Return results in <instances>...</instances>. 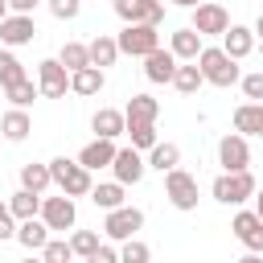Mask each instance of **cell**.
Listing matches in <instances>:
<instances>
[{
  "mask_svg": "<svg viewBox=\"0 0 263 263\" xmlns=\"http://www.w3.org/2000/svg\"><path fill=\"white\" fill-rule=\"evenodd\" d=\"M197 66H201V74H205V82L210 86H234L238 78H242V70H238V62L222 49V45H205L201 53H197Z\"/></svg>",
  "mask_w": 263,
  "mask_h": 263,
  "instance_id": "6da1fadb",
  "label": "cell"
},
{
  "mask_svg": "<svg viewBox=\"0 0 263 263\" xmlns=\"http://www.w3.org/2000/svg\"><path fill=\"white\" fill-rule=\"evenodd\" d=\"M49 173H53V185H58L66 197H90V189H95L90 168H82V164L70 160V156H53V160H49Z\"/></svg>",
  "mask_w": 263,
  "mask_h": 263,
  "instance_id": "7a4b0ae2",
  "label": "cell"
},
{
  "mask_svg": "<svg viewBox=\"0 0 263 263\" xmlns=\"http://www.w3.org/2000/svg\"><path fill=\"white\" fill-rule=\"evenodd\" d=\"M255 189H259V181L251 177V168H242V173H222V177H214V185H210L214 201H222V205H242V201L255 197Z\"/></svg>",
  "mask_w": 263,
  "mask_h": 263,
  "instance_id": "3957f363",
  "label": "cell"
},
{
  "mask_svg": "<svg viewBox=\"0 0 263 263\" xmlns=\"http://www.w3.org/2000/svg\"><path fill=\"white\" fill-rule=\"evenodd\" d=\"M115 41H119V53H127V58H148L152 49H160V25H144V21L123 25Z\"/></svg>",
  "mask_w": 263,
  "mask_h": 263,
  "instance_id": "277c9868",
  "label": "cell"
},
{
  "mask_svg": "<svg viewBox=\"0 0 263 263\" xmlns=\"http://www.w3.org/2000/svg\"><path fill=\"white\" fill-rule=\"evenodd\" d=\"M164 197H168L173 210H181V214L197 210V177L185 173V168L177 164L173 173H164Z\"/></svg>",
  "mask_w": 263,
  "mask_h": 263,
  "instance_id": "5b68a950",
  "label": "cell"
},
{
  "mask_svg": "<svg viewBox=\"0 0 263 263\" xmlns=\"http://www.w3.org/2000/svg\"><path fill=\"white\" fill-rule=\"evenodd\" d=\"M140 226H144V210H136V205H115V210H107V218H103V234H107L111 242L136 238Z\"/></svg>",
  "mask_w": 263,
  "mask_h": 263,
  "instance_id": "8992f818",
  "label": "cell"
},
{
  "mask_svg": "<svg viewBox=\"0 0 263 263\" xmlns=\"http://www.w3.org/2000/svg\"><path fill=\"white\" fill-rule=\"evenodd\" d=\"M37 90H41V99H66V90H70V70H66L58 58L37 62Z\"/></svg>",
  "mask_w": 263,
  "mask_h": 263,
  "instance_id": "52a82bcc",
  "label": "cell"
},
{
  "mask_svg": "<svg viewBox=\"0 0 263 263\" xmlns=\"http://www.w3.org/2000/svg\"><path fill=\"white\" fill-rule=\"evenodd\" d=\"M218 164H222V173H242V168H251V144H247V136H238V132L222 136V140H218Z\"/></svg>",
  "mask_w": 263,
  "mask_h": 263,
  "instance_id": "ba28073f",
  "label": "cell"
},
{
  "mask_svg": "<svg viewBox=\"0 0 263 263\" xmlns=\"http://www.w3.org/2000/svg\"><path fill=\"white\" fill-rule=\"evenodd\" d=\"M201 37H222L226 29H230V12L222 8V4H214V0H201L197 8H193V21H189Z\"/></svg>",
  "mask_w": 263,
  "mask_h": 263,
  "instance_id": "9c48e42d",
  "label": "cell"
},
{
  "mask_svg": "<svg viewBox=\"0 0 263 263\" xmlns=\"http://www.w3.org/2000/svg\"><path fill=\"white\" fill-rule=\"evenodd\" d=\"M41 222L58 234V230H74L78 222V210H74V197H41Z\"/></svg>",
  "mask_w": 263,
  "mask_h": 263,
  "instance_id": "30bf717a",
  "label": "cell"
},
{
  "mask_svg": "<svg viewBox=\"0 0 263 263\" xmlns=\"http://www.w3.org/2000/svg\"><path fill=\"white\" fill-rule=\"evenodd\" d=\"M111 173H115V181L119 185H140L144 181V173H148V160L140 156V148H119L115 152V160H111Z\"/></svg>",
  "mask_w": 263,
  "mask_h": 263,
  "instance_id": "8fae6325",
  "label": "cell"
},
{
  "mask_svg": "<svg viewBox=\"0 0 263 263\" xmlns=\"http://www.w3.org/2000/svg\"><path fill=\"white\" fill-rule=\"evenodd\" d=\"M230 230H234V238H238L247 251L263 255V218H259L255 210H238L234 222H230Z\"/></svg>",
  "mask_w": 263,
  "mask_h": 263,
  "instance_id": "7c38bea8",
  "label": "cell"
},
{
  "mask_svg": "<svg viewBox=\"0 0 263 263\" xmlns=\"http://www.w3.org/2000/svg\"><path fill=\"white\" fill-rule=\"evenodd\" d=\"M33 16H25V12H8L4 21H0V45H8V49H16V45H29L33 41Z\"/></svg>",
  "mask_w": 263,
  "mask_h": 263,
  "instance_id": "4fadbf2b",
  "label": "cell"
},
{
  "mask_svg": "<svg viewBox=\"0 0 263 263\" xmlns=\"http://www.w3.org/2000/svg\"><path fill=\"white\" fill-rule=\"evenodd\" d=\"M90 132L99 140H119V136H127V115L115 111V107H99L90 115Z\"/></svg>",
  "mask_w": 263,
  "mask_h": 263,
  "instance_id": "5bb4252c",
  "label": "cell"
},
{
  "mask_svg": "<svg viewBox=\"0 0 263 263\" xmlns=\"http://www.w3.org/2000/svg\"><path fill=\"white\" fill-rule=\"evenodd\" d=\"M177 53L173 49H152L148 58H144V78L148 82H173V74H177Z\"/></svg>",
  "mask_w": 263,
  "mask_h": 263,
  "instance_id": "9a60e30c",
  "label": "cell"
},
{
  "mask_svg": "<svg viewBox=\"0 0 263 263\" xmlns=\"http://www.w3.org/2000/svg\"><path fill=\"white\" fill-rule=\"evenodd\" d=\"M115 152H119V148H115V140H99V136H95V140L78 152V164H82V168H90V173H99V168H111Z\"/></svg>",
  "mask_w": 263,
  "mask_h": 263,
  "instance_id": "2e32d148",
  "label": "cell"
},
{
  "mask_svg": "<svg viewBox=\"0 0 263 263\" xmlns=\"http://www.w3.org/2000/svg\"><path fill=\"white\" fill-rule=\"evenodd\" d=\"M168 49L177 53V62H197V53H201L205 45H201V33H197L193 25H185V29H173Z\"/></svg>",
  "mask_w": 263,
  "mask_h": 263,
  "instance_id": "e0dca14e",
  "label": "cell"
},
{
  "mask_svg": "<svg viewBox=\"0 0 263 263\" xmlns=\"http://www.w3.org/2000/svg\"><path fill=\"white\" fill-rule=\"evenodd\" d=\"M222 49H226L234 62L251 58V49H255V29H247V25H230V29L222 33Z\"/></svg>",
  "mask_w": 263,
  "mask_h": 263,
  "instance_id": "ac0fdd59",
  "label": "cell"
},
{
  "mask_svg": "<svg viewBox=\"0 0 263 263\" xmlns=\"http://www.w3.org/2000/svg\"><path fill=\"white\" fill-rule=\"evenodd\" d=\"M0 132H4V140H8V144H21V140H29V132H33V119H29V111H25V107H12V111H4V115H0Z\"/></svg>",
  "mask_w": 263,
  "mask_h": 263,
  "instance_id": "d6986e66",
  "label": "cell"
},
{
  "mask_svg": "<svg viewBox=\"0 0 263 263\" xmlns=\"http://www.w3.org/2000/svg\"><path fill=\"white\" fill-rule=\"evenodd\" d=\"M49 238H53V230H49L41 218H25V222H16V242H21L25 251H41Z\"/></svg>",
  "mask_w": 263,
  "mask_h": 263,
  "instance_id": "ffe728a7",
  "label": "cell"
},
{
  "mask_svg": "<svg viewBox=\"0 0 263 263\" xmlns=\"http://www.w3.org/2000/svg\"><path fill=\"white\" fill-rule=\"evenodd\" d=\"M234 132L238 136H263V103H238L234 107Z\"/></svg>",
  "mask_w": 263,
  "mask_h": 263,
  "instance_id": "44dd1931",
  "label": "cell"
},
{
  "mask_svg": "<svg viewBox=\"0 0 263 263\" xmlns=\"http://www.w3.org/2000/svg\"><path fill=\"white\" fill-rule=\"evenodd\" d=\"M103 86H107V78H103V70H99V66H82V70H74V74H70V90H74V95H82V99L99 95Z\"/></svg>",
  "mask_w": 263,
  "mask_h": 263,
  "instance_id": "7402d4cb",
  "label": "cell"
},
{
  "mask_svg": "<svg viewBox=\"0 0 263 263\" xmlns=\"http://www.w3.org/2000/svg\"><path fill=\"white\" fill-rule=\"evenodd\" d=\"M123 115H127V123H156L160 103H156L152 95H132L127 107H123Z\"/></svg>",
  "mask_w": 263,
  "mask_h": 263,
  "instance_id": "603a6c76",
  "label": "cell"
},
{
  "mask_svg": "<svg viewBox=\"0 0 263 263\" xmlns=\"http://www.w3.org/2000/svg\"><path fill=\"white\" fill-rule=\"evenodd\" d=\"M115 62H119V41H115L111 33H99V37L90 41V66L107 70V66H115Z\"/></svg>",
  "mask_w": 263,
  "mask_h": 263,
  "instance_id": "cb8c5ba5",
  "label": "cell"
},
{
  "mask_svg": "<svg viewBox=\"0 0 263 263\" xmlns=\"http://www.w3.org/2000/svg\"><path fill=\"white\" fill-rule=\"evenodd\" d=\"M49 185H53V173H49V164H37V160L21 164V189H29V193H45Z\"/></svg>",
  "mask_w": 263,
  "mask_h": 263,
  "instance_id": "d4e9b609",
  "label": "cell"
},
{
  "mask_svg": "<svg viewBox=\"0 0 263 263\" xmlns=\"http://www.w3.org/2000/svg\"><path fill=\"white\" fill-rule=\"evenodd\" d=\"M177 164H181V148L168 144V140H156V148L148 152V168H156V173H173Z\"/></svg>",
  "mask_w": 263,
  "mask_h": 263,
  "instance_id": "484cf974",
  "label": "cell"
},
{
  "mask_svg": "<svg viewBox=\"0 0 263 263\" xmlns=\"http://www.w3.org/2000/svg\"><path fill=\"white\" fill-rule=\"evenodd\" d=\"M8 210H12V218H16V222H25V218H41V193L16 189V193L8 197Z\"/></svg>",
  "mask_w": 263,
  "mask_h": 263,
  "instance_id": "4316f807",
  "label": "cell"
},
{
  "mask_svg": "<svg viewBox=\"0 0 263 263\" xmlns=\"http://www.w3.org/2000/svg\"><path fill=\"white\" fill-rule=\"evenodd\" d=\"M201 82H205V74H201V66H197V62H181V66H177V74H173V86H177L181 95H197V90H201Z\"/></svg>",
  "mask_w": 263,
  "mask_h": 263,
  "instance_id": "83f0119b",
  "label": "cell"
},
{
  "mask_svg": "<svg viewBox=\"0 0 263 263\" xmlns=\"http://www.w3.org/2000/svg\"><path fill=\"white\" fill-rule=\"evenodd\" d=\"M123 189H127V185H119V181H103V185H95V189H90V201H95L99 210L127 205V201H123Z\"/></svg>",
  "mask_w": 263,
  "mask_h": 263,
  "instance_id": "f1b7e54d",
  "label": "cell"
},
{
  "mask_svg": "<svg viewBox=\"0 0 263 263\" xmlns=\"http://www.w3.org/2000/svg\"><path fill=\"white\" fill-rule=\"evenodd\" d=\"M58 62L74 74V70H82V66H90V45H82V41H66L62 49H58Z\"/></svg>",
  "mask_w": 263,
  "mask_h": 263,
  "instance_id": "f546056e",
  "label": "cell"
},
{
  "mask_svg": "<svg viewBox=\"0 0 263 263\" xmlns=\"http://www.w3.org/2000/svg\"><path fill=\"white\" fill-rule=\"evenodd\" d=\"M25 78V66H21V58L12 53V49H0V90H8L12 82H21Z\"/></svg>",
  "mask_w": 263,
  "mask_h": 263,
  "instance_id": "4dcf8cb0",
  "label": "cell"
},
{
  "mask_svg": "<svg viewBox=\"0 0 263 263\" xmlns=\"http://www.w3.org/2000/svg\"><path fill=\"white\" fill-rule=\"evenodd\" d=\"M70 247H74V259H82V263H86L103 242H99V234H95V230H74V234H70Z\"/></svg>",
  "mask_w": 263,
  "mask_h": 263,
  "instance_id": "1f68e13d",
  "label": "cell"
},
{
  "mask_svg": "<svg viewBox=\"0 0 263 263\" xmlns=\"http://www.w3.org/2000/svg\"><path fill=\"white\" fill-rule=\"evenodd\" d=\"M119 263H152V247L144 238H127L119 242Z\"/></svg>",
  "mask_w": 263,
  "mask_h": 263,
  "instance_id": "d6a6232c",
  "label": "cell"
},
{
  "mask_svg": "<svg viewBox=\"0 0 263 263\" xmlns=\"http://www.w3.org/2000/svg\"><path fill=\"white\" fill-rule=\"evenodd\" d=\"M127 136H132V148H140V152L156 148V123H127Z\"/></svg>",
  "mask_w": 263,
  "mask_h": 263,
  "instance_id": "836d02e7",
  "label": "cell"
},
{
  "mask_svg": "<svg viewBox=\"0 0 263 263\" xmlns=\"http://www.w3.org/2000/svg\"><path fill=\"white\" fill-rule=\"evenodd\" d=\"M4 95H8V103H12V107H25V111H29V103H33V99H37L41 90H37V86H33L29 78H21V82H12V86H8Z\"/></svg>",
  "mask_w": 263,
  "mask_h": 263,
  "instance_id": "e575fe53",
  "label": "cell"
},
{
  "mask_svg": "<svg viewBox=\"0 0 263 263\" xmlns=\"http://www.w3.org/2000/svg\"><path fill=\"white\" fill-rule=\"evenodd\" d=\"M41 259H45V263H70V259H74L70 238H49V242L41 247Z\"/></svg>",
  "mask_w": 263,
  "mask_h": 263,
  "instance_id": "d590c367",
  "label": "cell"
},
{
  "mask_svg": "<svg viewBox=\"0 0 263 263\" xmlns=\"http://www.w3.org/2000/svg\"><path fill=\"white\" fill-rule=\"evenodd\" d=\"M238 86H242V95H247L251 103H263V70L242 74V78H238Z\"/></svg>",
  "mask_w": 263,
  "mask_h": 263,
  "instance_id": "8d00e7d4",
  "label": "cell"
},
{
  "mask_svg": "<svg viewBox=\"0 0 263 263\" xmlns=\"http://www.w3.org/2000/svg\"><path fill=\"white\" fill-rule=\"evenodd\" d=\"M49 4V12L58 16V21H74L78 12H82V0H45Z\"/></svg>",
  "mask_w": 263,
  "mask_h": 263,
  "instance_id": "74e56055",
  "label": "cell"
},
{
  "mask_svg": "<svg viewBox=\"0 0 263 263\" xmlns=\"http://www.w3.org/2000/svg\"><path fill=\"white\" fill-rule=\"evenodd\" d=\"M4 238H16V218H12L8 201H0V242Z\"/></svg>",
  "mask_w": 263,
  "mask_h": 263,
  "instance_id": "f35d334b",
  "label": "cell"
},
{
  "mask_svg": "<svg viewBox=\"0 0 263 263\" xmlns=\"http://www.w3.org/2000/svg\"><path fill=\"white\" fill-rule=\"evenodd\" d=\"M86 263H119V251H115V247H107V242H103V247H99V251H95V255H90V259H86Z\"/></svg>",
  "mask_w": 263,
  "mask_h": 263,
  "instance_id": "ab89813d",
  "label": "cell"
},
{
  "mask_svg": "<svg viewBox=\"0 0 263 263\" xmlns=\"http://www.w3.org/2000/svg\"><path fill=\"white\" fill-rule=\"evenodd\" d=\"M37 4H41V0H8V8H12V12H25V16H33Z\"/></svg>",
  "mask_w": 263,
  "mask_h": 263,
  "instance_id": "60d3db41",
  "label": "cell"
},
{
  "mask_svg": "<svg viewBox=\"0 0 263 263\" xmlns=\"http://www.w3.org/2000/svg\"><path fill=\"white\" fill-rule=\"evenodd\" d=\"M255 214H259V218H263V185H259V189H255Z\"/></svg>",
  "mask_w": 263,
  "mask_h": 263,
  "instance_id": "b9f144b4",
  "label": "cell"
},
{
  "mask_svg": "<svg viewBox=\"0 0 263 263\" xmlns=\"http://www.w3.org/2000/svg\"><path fill=\"white\" fill-rule=\"evenodd\" d=\"M251 29H255V41H263V12H259V21H255Z\"/></svg>",
  "mask_w": 263,
  "mask_h": 263,
  "instance_id": "7bdbcfd3",
  "label": "cell"
},
{
  "mask_svg": "<svg viewBox=\"0 0 263 263\" xmlns=\"http://www.w3.org/2000/svg\"><path fill=\"white\" fill-rule=\"evenodd\" d=\"M168 4H177V8H197L201 0H168Z\"/></svg>",
  "mask_w": 263,
  "mask_h": 263,
  "instance_id": "ee69618b",
  "label": "cell"
},
{
  "mask_svg": "<svg viewBox=\"0 0 263 263\" xmlns=\"http://www.w3.org/2000/svg\"><path fill=\"white\" fill-rule=\"evenodd\" d=\"M238 263H263V259H259V255H255V251H251V255H242V259H238Z\"/></svg>",
  "mask_w": 263,
  "mask_h": 263,
  "instance_id": "f6af8a7d",
  "label": "cell"
},
{
  "mask_svg": "<svg viewBox=\"0 0 263 263\" xmlns=\"http://www.w3.org/2000/svg\"><path fill=\"white\" fill-rule=\"evenodd\" d=\"M8 12H12V8H8V0H0V21H4Z\"/></svg>",
  "mask_w": 263,
  "mask_h": 263,
  "instance_id": "bcb514c9",
  "label": "cell"
},
{
  "mask_svg": "<svg viewBox=\"0 0 263 263\" xmlns=\"http://www.w3.org/2000/svg\"><path fill=\"white\" fill-rule=\"evenodd\" d=\"M21 263H45V259H33V255H29V259H21Z\"/></svg>",
  "mask_w": 263,
  "mask_h": 263,
  "instance_id": "7dc6e473",
  "label": "cell"
},
{
  "mask_svg": "<svg viewBox=\"0 0 263 263\" xmlns=\"http://www.w3.org/2000/svg\"><path fill=\"white\" fill-rule=\"evenodd\" d=\"M70 263H74V259H70Z\"/></svg>",
  "mask_w": 263,
  "mask_h": 263,
  "instance_id": "c3c4849f",
  "label": "cell"
}]
</instances>
